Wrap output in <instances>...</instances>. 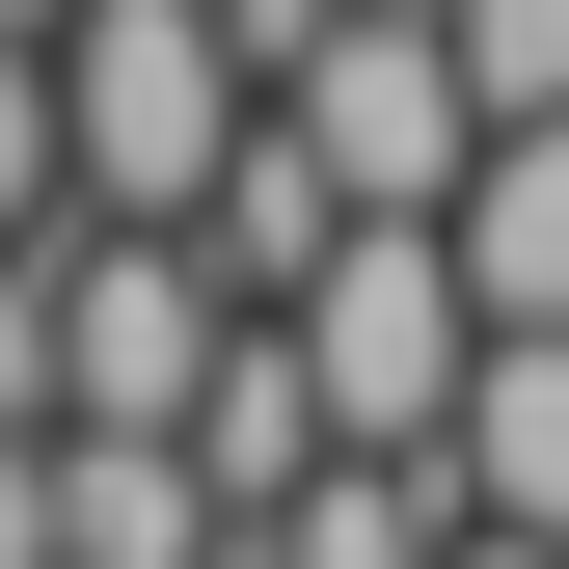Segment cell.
I'll list each match as a JSON object with an SVG mask.
<instances>
[{"mask_svg":"<svg viewBox=\"0 0 569 569\" xmlns=\"http://www.w3.org/2000/svg\"><path fill=\"white\" fill-rule=\"evenodd\" d=\"M244 136H271V82H244L218 0H82V28H54V190H82L109 244H190L244 190Z\"/></svg>","mask_w":569,"mask_h":569,"instance_id":"obj_1","label":"cell"},{"mask_svg":"<svg viewBox=\"0 0 569 569\" xmlns=\"http://www.w3.org/2000/svg\"><path fill=\"white\" fill-rule=\"evenodd\" d=\"M271 352H299L326 461H435L461 380H488V299H461V218H326V271L271 299Z\"/></svg>","mask_w":569,"mask_h":569,"instance_id":"obj_2","label":"cell"},{"mask_svg":"<svg viewBox=\"0 0 569 569\" xmlns=\"http://www.w3.org/2000/svg\"><path fill=\"white\" fill-rule=\"evenodd\" d=\"M218 352H244V299L190 244H54V435H190V407H218Z\"/></svg>","mask_w":569,"mask_h":569,"instance_id":"obj_3","label":"cell"},{"mask_svg":"<svg viewBox=\"0 0 569 569\" xmlns=\"http://www.w3.org/2000/svg\"><path fill=\"white\" fill-rule=\"evenodd\" d=\"M54 218H82V190H54V54L0 28V244H54Z\"/></svg>","mask_w":569,"mask_h":569,"instance_id":"obj_4","label":"cell"},{"mask_svg":"<svg viewBox=\"0 0 569 569\" xmlns=\"http://www.w3.org/2000/svg\"><path fill=\"white\" fill-rule=\"evenodd\" d=\"M0 435H54V244H0Z\"/></svg>","mask_w":569,"mask_h":569,"instance_id":"obj_5","label":"cell"},{"mask_svg":"<svg viewBox=\"0 0 569 569\" xmlns=\"http://www.w3.org/2000/svg\"><path fill=\"white\" fill-rule=\"evenodd\" d=\"M0 569H54V435H0Z\"/></svg>","mask_w":569,"mask_h":569,"instance_id":"obj_6","label":"cell"},{"mask_svg":"<svg viewBox=\"0 0 569 569\" xmlns=\"http://www.w3.org/2000/svg\"><path fill=\"white\" fill-rule=\"evenodd\" d=\"M0 28H28V54H54V28H82V0H0Z\"/></svg>","mask_w":569,"mask_h":569,"instance_id":"obj_7","label":"cell"}]
</instances>
